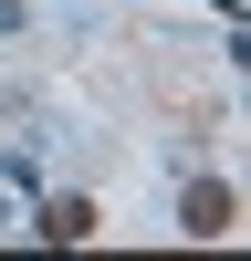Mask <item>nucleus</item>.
Here are the masks:
<instances>
[{
  "label": "nucleus",
  "instance_id": "7ed1b4c3",
  "mask_svg": "<svg viewBox=\"0 0 251 261\" xmlns=\"http://www.w3.org/2000/svg\"><path fill=\"white\" fill-rule=\"evenodd\" d=\"M21 220H32V188H21L11 167H0V241H21Z\"/></svg>",
  "mask_w": 251,
  "mask_h": 261
},
{
  "label": "nucleus",
  "instance_id": "f257e3e1",
  "mask_svg": "<svg viewBox=\"0 0 251 261\" xmlns=\"http://www.w3.org/2000/svg\"><path fill=\"white\" fill-rule=\"evenodd\" d=\"M178 230H188V241H230V230H241L230 178H188V188H178Z\"/></svg>",
  "mask_w": 251,
  "mask_h": 261
},
{
  "label": "nucleus",
  "instance_id": "20e7f679",
  "mask_svg": "<svg viewBox=\"0 0 251 261\" xmlns=\"http://www.w3.org/2000/svg\"><path fill=\"white\" fill-rule=\"evenodd\" d=\"M32 32V0H0V42H21Z\"/></svg>",
  "mask_w": 251,
  "mask_h": 261
},
{
  "label": "nucleus",
  "instance_id": "f03ea898",
  "mask_svg": "<svg viewBox=\"0 0 251 261\" xmlns=\"http://www.w3.org/2000/svg\"><path fill=\"white\" fill-rule=\"evenodd\" d=\"M21 230L73 251V241H94V199H32V220H21Z\"/></svg>",
  "mask_w": 251,
  "mask_h": 261
}]
</instances>
